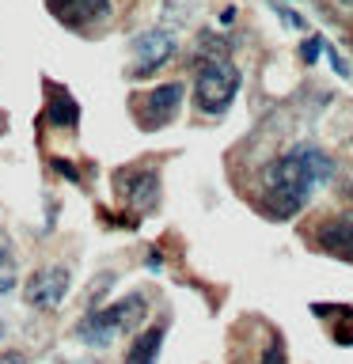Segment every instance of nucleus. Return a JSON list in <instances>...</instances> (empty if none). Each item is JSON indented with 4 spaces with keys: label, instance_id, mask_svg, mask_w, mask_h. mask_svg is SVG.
Segmentation results:
<instances>
[{
    "label": "nucleus",
    "instance_id": "obj_1",
    "mask_svg": "<svg viewBox=\"0 0 353 364\" xmlns=\"http://www.w3.org/2000/svg\"><path fill=\"white\" fill-rule=\"evenodd\" d=\"M315 186H319V182L312 178V171L300 164V156H296V152H285L281 159H273V164L262 171L266 209L273 216H296L307 201H312Z\"/></svg>",
    "mask_w": 353,
    "mask_h": 364
},
{
    "label": "nucleus",
    "instance_id": "obj_9",
    "mask_svg": "<svg viewBox=\"0 0 353 364\" xmlns=\"http://www.w3.org/2000/svg\"><path fill=\"white\" fill-rule=\"evenodd\" d=\"M315 239H319V247L330 250V255H338L342 262H353V209L323 220L315 228Z\"/></svg>",
    "mask_w": 353,
    "mask_h": 364
},
{
    "label": "nucleus",
    "instance_id": "obj_20",
    "mask_svg": "<svg viewBox=\"0 0 353 364\" xmlns=\"http://www.w3.org/2000/svg\"><path fill=\"white\" fill-rule=\"evenodd\" d=\"M346 193H349V198H353V182H349V186H346Z\"/></svg>",
    "mask_w": 353,
    "mask_h": 364
},
{
    "label": "nucleus",
    "instance_id": "obj_6",
    "mask_svg": "<svg viewBox=\"0 0 353 364\" xmlns=\"http://www.w3.org/2000/svg\"><path fill=\"white\" fill-rule=\"evenodd\" d=\"M179 102H182V84H159L152 91H144L141 99H137V114H141V125L144 129H159V125H167L171 118L179 114Z\"/></svg>",
    "mask_w": 353,
    "mask_h": 364
},
{
    "label": "nucleus",
    "instance_id": "obj_19",
    "mask_svg": "<svg viewBox=\"0 0 353 364\" xmlns=\"http://www.w3.org/2000/svg\"><path fill=\"white\" fill-rule=\"evenodd\" d=\"M4 334H8V323H4V315H0V341H4Z\"/></svg>",
    "mask_w": 353,
    "mask_h": 364
},
{
    "label": "nucleus",
    "instance_id": "obj_10",
    "mask_svg": "<svg viewBox=\"0 0 353 364\" xmlns=\"http://www.w3.org/2000/svg\"><path fill=\"white\" fill-rule=\"evenodd\" d=\"M42 118L57 125V129H76L80 122V107L76 99L68 95L61 84H46V107H42Z\"/></svg>",
    "mask_w": 353,
    "mask_h": 364
},
{
    "label": "nucleus",
    "instance_id": "obj_2",
    "mask_svg": "<svg viewBox=\"0 0 353 364\" xmlns=\"http://www.w3.org/2000/svg\"><path fill=\"white\" fill-rule=\"evenodd\" d=\"M144 315H148L144 296H125L118 304L91 311L84 323L76 326V334H80V341H88V346H107V341H114L118 334H125V330H137L144 323Z\"/></svg>",
    "mask_w": 353,
    "mask_h": 364
},
{
    "label": "nucleus",
    "instance_id": "obj_13",
    "mask_svg": "<svg viewBox=\"0 0 353 364\" xmlns=\"http://www.w3.org/2000/svg\"><path fill=\"white\" fill-rule=\"evenodd\" d=\"M319 53H323V38H307V42L300 46V57H304L307 65H312V61H319Z\"/></svg>",
    "mask_w": 353,
    "mask_h": 364
},
{
    "label": "nucleus",
    "instance_id": "obj_8",
    "mask_svg": "<svg viewBox=\"0 0 353 364\" xmlns=\"http://www.w3.org/2000/svg\"><path fill=\"white\" fill-rule=\"evenodd\" d=\"M118 193L137 213H152L159 201V175L156 171H118Z\"/></svg>",
    "mask_w": 353,
    "mask_h": 364
},
{
    "label": "nucleus",
    "instance_id": "obj_14",
    "mask_svg": "<svg viewBox=\"0 0 353 364\" xmlns=\"http://www.w3.org/2000/svg\"><path fill=\"white\" fill-rule=\"evenodd\" d=\"M262 364H285V349H281V341H273V346L266 349V357H262Z\"/></svg>",
    "mask_w": 353,
    "mask_h": 364
},
{
    "label": "nucleus",
    "instance_id": "obj_11",
    "mask_svg": "<svg viewBox=\"0 0 353 364\" xmlns=\"http://www.w3.org/2000/svg\"><path fill=\"white\" fill-rule=\"evenodd\" d=\"M159 346H164V326H148L137 334V341L125 353V364H156Z\"/></svg>",
    "mask_w": 353,
    "mask_h": 364
},
{
    "label": "nucleus",
    "instance_id": "obj_17",
    "mask_svg": "<svg viewBox=\"0 0 353 364\" xmlns=\"http://www.w3.org/2000/svg\"><path fill=\"white\" fill-rule=\"evenodd\" d=\"M0 364H23V353H8V357H0Z\"/></svg>",
    "mask_w": 353,
    "mask_h": 364
},
{
    "label": "nucleus",
    "instance_id": "obj_12",
    "mask_svg": "<svg viewBox=\"0 0 353 364\" xmlns=\"http://www.w3.org/2000/svg\"><path fill=\"white\" fill-rule=\"evenodd\" d=\"M293 152L300 156V164L312 171L315 182H330V178H334V159H330L323 148H315V144H296Z\"/></svg>",
    "mask_w": 353,
    "mask_h": 364
},
{
    "label": "nucleus",
    "instance_id": "obj_21",
    "mask_svg": "<svg viewBox=\"0 0 353 364\" xmlns=\"http://www.w3.org/2000/svg\"><path fill=\"white\" fill-rule=\"evenodd\" d=\"M346 4H353V0H346Z\"/></svg>",
    "mask_w": 353,
    "mask_h": 364
},
{
    "label": "nucleus",
    "instance_id": "obj_16",
    "mask_svg": "<svg viewBox=\"0 0 353 364\" xmlns=\"http://www.w3.org/2000/svg\"><path fill=\"white\" fill-rule=\"evenodd\" d=\"M278 11H281V19L289 23V27H304V19H300V16H293V11H285V8H278Z\"/></svg>",
    "mask_w": 353,
    "mask_h": 364
},
{
    "label": "nucleus",
    "instance_id": "obj_15",
    "mask_svg": "<svg viewBox=\"0 0 353 364\" xmlns=\"http://www.w3.org/2000/svg\"><path fill=\"white\" fill-rule=\"evenodd\" d=\"M53 167L61 171V175H65L68 182H80V175H76V167H73V164H65V159H53Z\"/></svg>",
    "mask_w": 353,
    "mask_h": 364
},
{
    "label": "nucleus",
    "instance_id": "obj_18",
    "mask_svg": "<svg viewBox=\"0 0 353 364\" xmlns=\"http://www.w3.org/2000/svg\"><path fill=\"white\" fill-rule=\"evenodd\" d=\"M4 255H8V235L0 232V258H4Z\"/></svg>",
    "mask_w": 353,
    "mask_h": 364
},
{
    "label": "nucleus",
    "instance_id": "obj_7",
    "mask_svg": "<svg viewBox=\"0 0 353 364\" xmlns=\"http://www.w3.org/2000/svg\"><path fill=\"white\" fill-rule=\"evenodd\" d=\"M50 16L57 23L73 31H84V27H95V23H107L110 19V0H46Z\"/></svg>",
    "mask_w": 353,
    "mask_h": 364
},
{
    "label": "nucleus",
    "instance_id": "obj_4",
    "mask_svg": "<svg viewBox=\"0 0 353 364\" xmlns=\"http://www.w3.org/2000/svg\"><path fill=\"white\" fill-rule=\"evenodd\" d=\"M68 284H73V269L68 266H42L23 284V300H27V307H38V311H53V307L65 304Z\"/></svg>",
    "mask_w": 353,
    "mask_h": 364
},
{
    "label": "nucleus",
    "instance_id": "obj_3",
    "mask_svg": "<svg viewBox=\"0 0 353 364\" xmlns=\"http://www.w3.org/2000/svg\"><path fill=\"white\" fill-rule=\"evenodd\" d=\"M239 91V68L228 57H209L194 80V107L201 114H224Z\"/></svg>",
    "mask_w": 353,
    "mask_h": 364
},
{
    "label": "nucleus",
    "instance_id": "obj_5",
    "mask_svg": "<svg viewBox=\"0 0 353 364\" xmlns=\"http://www.w3.org/2000/svg\"><path fill=\"white\" fill-rule=\"evenodd\" d=\"M175 34L171 31H144V34H137L133 46H130V53H133V68H130V76H152L156 68H164L171 57H175Z\"/></svg>",
    "mask_w": 353,
    "mask_h": 364
}]
</instances>
